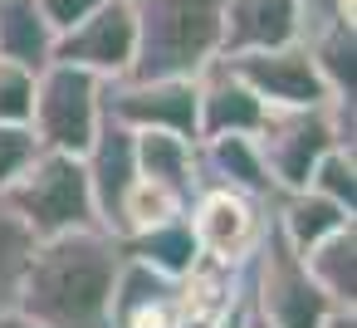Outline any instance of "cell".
<instances>
[{
  "instance_id": "obj_12",
  "label": "cell",
  "mask_w": 357,
  "mask_h": 328,
  "mask_svg": "<svg viewBox=\"0 0 357 328\" xmlns=\"http://www.w3.org/2000/svg\"><path fill=\"white\" fill-rule=\"evenodd\" d=\"M264 103L235 79V69L225 59L206 64L196 74V142L201 137H225V133H259L264 123Z\"/></svg>"
},
{
  "instance_id": "obj_16",
  "label": "cell",
  "mask_w": 357,
  "mask_h": 328,
  "mask_svg": "<svg viewBox=\"0 0 357 328\" xmlns=\"http://www.w3.org/2000/svg\"><path fill=\"white\" fill-rule=\"evenodd\" d=\"M132 147H137V177L176 191L181 201H191L201 191V167H196V142L191 137L142 128V133H132Z\"/></svg>"
},
{
  "instance_id": "obj_23",
  "label": "cell",
  "mask_w": 357,
  "mask_h": 328,
  "mask_svg": "<svg viewBox=\"0 0 357 328\" xmlns=\"http://www.w3.org/2000/svg\"><path fill=\"white\" fill-rule=\"evenodd\" d=\"M35 157H40V142H35L30 123H0V191H6Z\"/></svg>"
},
{
  "instance_id": "obj_19",
  "label": "cell",
  "mask_w": 357,
  "mask_h": 328,
  "mask_svg": "<svg viewBox=\"0 0 357 328\" xmlns=\"http://www.w3.org/2000/svg\"><path fill=\"white\" fill-rule=\"evenodd\" d=\"M298 260H303V269L313 274V284L337 308H357V221L342 225V230H333L328 240H318Z\"/></svg>"
},
{
  "instance_id": "obj_18",
  "label": "cell",
  "mask_w": 357,
  "mask_h": 328,
  "mask_svg": "<svg viewBox=\"0 0 357 328\" xmlns=\"http://www.w3.org/2000/svg\"><path fill=\"white\" fill-rule=\"evenodd\" d=\"M0 59L40 74L54 59V25L35 0H0Z\"/></svg>"
},
{
  "instance_id": "obj_26",
  "label": "cell",
  "mask_w": 357,
  "mask_h": 328,
  "mask_svg": "<svg viewBox=\"0 0 357 328\" xmlns=\"http://www.w3.org/2000/svg\"><path fill=\"white\" fill-rule=\"evenodd\" d=\"M318 328H357V308H333Z\"/></svg>"
},
{
  "instance_id": "obj_14",
  "label": "cell",
  "mask_w": 357,
  "mask_h": 328,
  "mask_svg": "<svg viewBox=\"0 0 357 328\" xmlns=\"http://www.w3.org/2000/svg\"><path fill=\"white\" fill-rule=\"evenodd\" d=\"M298 20H303V0H225V50L220 54L294 45Z\"/></svg>"
},
{
  "instance_id": "obj_4",
  "label": "cell",
  "mask_w": 357,
  "mask_h": 328,
  "mask_svg": "<svg viewBox=\"0 0 357 328\" xmlns=\"http://www.w3.org/2000/svg\"><path fill=\"white\" fill-rule=\"evenodd\" d=\"M255 147L264 157L274 196L279 191H303L313 162L328 147H352V103L333 98V103H318V108H269L259 133H255Z\"/></svg>"
},
{
  "instance_id": "obj_10",
  "label": "cell",
  "mask_w": 357,
  "mask_h": 328,
  "mask_svg": "<svg viewBox=\"0 0 357 328\" xmlns=\"http://www.w3.org/2000/svg\"><path fill=\"white\" fill-rule=\"evenodd\" d=\"M103 113L123 128H162L196 142V79H113L103 84Z\"/></svg>"
},
{
  "instance_id": "obj_17",
  "label": "cell",
  "mask_w": 357,
  "mask_h": 328,
  "mask_svg": "<svg viewBox=\"0 0 357 328\" xmlns=\"http://www.w3.org/2000/svg\"><path fill=\"white\" fill-rule=\"evenodd\" d=\"M123 250H128V260H142L147 269L172 274V279H186V274L201 264V245H196V235H191L186 211L172 216V221H157V225H147V230H137V235H128Z\"/></svg>"
},
{
  "instance_id": "obj_6",
  "label": "cell",
  "mask_w": 357,
  "mask_h": 328,
  "mask_svg": "<svg viewBox=\"0 0 357 328\" xmlns=\"http://www.w3.org/2000/svg\"><path fill=\"white\" fill-rule=\"evenodd\" d=\"M98 123H103V79H93L89 69L50 59L35 74V108H30L35 142L45 152L84 157Z\"/></svg>"
},
{
  "instance_id": "obj_15",
  "label": "cell",
  "mask_w": 357,
  "mask_h": 328,
  "mask_svg": "<svg viewBox=\"0 0 357 328\" xmlns=\"http://www.w3.org/2000/svg\"><path fill=\"white\" fill-rule=\"evenodd\" d=\"M269 225L279 230V240L294 250V255H303V250H313L318 240H328L333 230H342V225H352V211H342V206H333L328 196H318V191H279L274 201H269Z\"/></svg>"
},
{
  "instance_id": "obj_3",
  "label": "cell",
  "mask_w": 357,
  "mask_h": 328,
  "mask_svg": "<svg viewBox=\"0 0 357 328\" xmlns=\"http://www.w3.org/2000/svg\"><path fill=\"white\" fill-rule=\"evenodd\" d=\"M0 196H6V206L20 216V225L35 240L98 225V206H93V191H89L84 157H69V152H45L40 147V157Z\"/></svg>"
},
{
  "instance_id": "obj_2",
  "label": "cell",
  "mask_w": 357,
  "mask_h": 328,
  "mask_svg": "<svg viewBox=\"0 0 357 328\" xmlns=\"http://www.w3.org/2000/svg\"><path fill=\"white\" fill-rule=\"evenodd\" d=\"M132 25L128 79H196L225 50V0H132Z\"/></svg>"
},
{
  "instance_id": "obj_11",
  "label": "cell",
  "mask_w": 357,
  "mask_h": 328,
  "mask_svg": "<svg viewBox=\"0 0 357 328\" xmlns=\"http://www.w3.org/2000/svg\"><path fill=\"white\" fill-rule=\"evenodd\" d=\"M84 172H89V191L98 206V225L118 235V216L128 191L137 186V147H132V128H123L118 118L103 113L89 152H84Z\"/></svg>"
},
{
  "instance_id": "obj_13",
  "label": "cell",
  "mask_w": 357,
  "mask_h": 328,
  "mask_svg": "<svg viewBox=\"0 0 357 328\" xmlns=\"http://www.w3.org/2000/svg\"><path fill=\"white\" fill-rule=\"evenodd\" d=\"M196 167L201 186H230L255 201H274V181L264 172V157L250 133H225V137H201L196 142Z\"/></svg>"
},
{
  "instance_id": "obj_24",
  "label": "cell",
  "mask_w": 357,
  "mask_h": 328,
  "mask_svg": "<svg viewBox=\"0 0 357 328\" xmlns=\"http://www.w3.org/2000/svg\"><path fill=\"white\" fill-rule=\"evenodd\" d=\"M35 6L45 10V20H50V25H54V35H59V30L79 25L84 15H93L98 6H108V0H35Z\"/></svg>"
},
{
  "instance_id": "obj_25",
  "label": "cell",
  "mask_w": 357,
  "mask_h": 328,
  "mask_svg": "<svg viewBox=\"0 0 357 328\" xmlns=\"http://www.w3.org/2000/svg\"><path fill=\"white\" fill-rule=\"evenodd\" d=\"M245 313H250V304H245V294H240V299H230L206 328H245Z\"/></svg>"
},
{
  "instance_id": "obj_22",
  "label": "cell",
  "mask_w": 357,
  "mask_h": 328,
  "mask_svg": "<svg viewBox=\"0 0 357 328\" xmlns=\"http://www.w3.org/2000/svg\"><path fill=\"white\" fill-rule=\"evenodd\" d=\"M35 108V74L0 59V123H30Z\"/></svg>"
},
{
  "instance_id": "obj_21",
  "label": "cell",
  "mask_w": 357,
  "mask_h": 328,
  "mask_svg": "<svg viewBox=\"0 0 357 328\" xmlns=\"http://www.w3.org/2000/svg\"><path fill=\"white\" fill-rule=\"evenodd\" d=\"M308 191H318L333 206L357 216V152L352 147H328L308 172Z\"/></svg>"
},
{
  "instance_id": "obj_8",
  "label": "cell",
  "mask_w": 357,
  "mask_h": 328,
  "mask_svg": "<svg viewBox=\"0 0 357 328\" xmlns=\"http://www.w3.org/2000/svg\"><path fill=\"white\" fill-rule=\"evenodd\" d=\"M235 79L264 103V108H318L333 103L313 54L294 40V45H274V50H245V54H220Z\"/></svg>"
},
{
  "instance_id": "obj_5",
  "label": "cell",
  "mask_w": 357,
  "mask_h": 328,
  "mask_svg": "<svg viewBox=\"0 0 357 328\" xmlns=\"http://www.w3.org/2000/svg\"><path fill=\"white\" fill-rule=\"evenodd\" d=\"M245 299L259 318H269L274 328H318L337 304L313 284V274L303 269V260L279 240L274 225H264L250 264H245Z\"/></svg>"
},
{
  "instance_id": "obj_28",
  "label": "cell",
  "mask_w": 357,
  "mask_h": 328,
  "mask_svg": "<svg viewBox=\"0 0 357 328\" xmlns=\"http://www.w3.org/2000/svg\"><path fill=\"white\" fill-rule=\"evenodd\" d=\"M245 304H250V299H245ZM245 328H274V323H269V318H259V313L250 308V313H245Z\"/></svg>"
},
{
  "instance_id": "obj_7",
  "label": "cell",
  "mask_w": 357,
  "mask_h": 328,
  "mask_svg": "<svg viewBox=\"0 0 357 328\" xmlns=\"http://www.w3.org/2000/svg\"><path fill=\"white\" fill-rule=\"evenodd\" d=\"M191 235L201 245V260L225 264V269H245L264 225H269V201H255L245 191L230 186H201L186 206Z\"/></svg>"
},
{
  "instance_id": "obj_20",
  "label": "cell",
  "mask_w": 357,
  "mask_h": 328,
  "mask_svg": "<svg viewBox=\"0 0 357 328\" xmlns=\"http://www.w3.org/2000/svg\"><path fill=\"white\" fill-rule=\"evenodd\" d=\"M30 250H35V235L20 225V216L6 206V196H0V313H10L15 299H20Z\"/></svg>"
},
{
  "instance_id": "obj_9",
  "label": "cell",
  "mask_w": 357,
  "mask_h": 328,
  "mask_svg": "<svg viewBox=\"0 0 357 328\" xmlns=\"http://www.w3.org/2000/svg\"><path fill=\"white\" fill-rule=\"evenodd\" d=\"M132 54H137V25H132V0H108L93 15H84L79 25L54 35V59L89 69L93 79L113 84L132 74Z\"/></svg>"
},
{
  "instance_id": "obj_27",
  "label": "cell",
  "mask_w": 357,
  "mask_h": 328,
  "mask_svg": "<svg viewBox=\"0 0 357 328\" xmlns=\"http://www.w3.org/2000/svg\"><path fill=\"white\" fill-rule=\"evenodd\" d=\"M0 328H45V323H35V318H25L20 308H10V313H0Z\"/></svg>"
},
{
  "instance_id": "obj_1",
  "label": "cell",
  "mask_w": 357,
  "mask_h": 328,
  "mask_svg": "<svg viewBox=\"0 0 357 328\" xmlns=\"http://www.w3.org/2000/svg\"><path fill=\"white\" fill-rule=\"evenodd\" d=\"M123 260V240L103 225L35 240L15 308L45 328H108Z\"/></svg>"
}]
</instances>
